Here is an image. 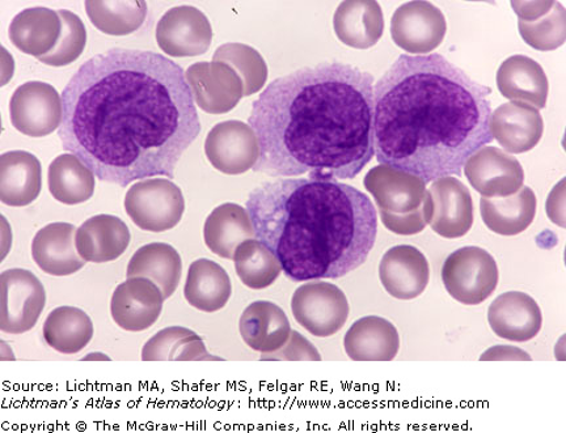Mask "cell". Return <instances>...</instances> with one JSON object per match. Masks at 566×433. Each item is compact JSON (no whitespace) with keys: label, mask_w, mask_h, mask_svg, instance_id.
<instances>
[{"label":"cell","mask_w":566,"mask_h":433,"mask_svg":"<svg viewBox=\"0 0 566 433\" xmlns=\"http://www.w3.org/2000/svg\"><path fill=\"white\" fill-rule=\"evenodd\" d=\"M260 146L254 172L353 180L375 156L374 76L324 62L279 77L252 105Z\"/></svg>","instance_id":"obj_2"},{"label":"cell","mask_w":566,"mask_h":433,"mask_svg":"<svg viewBox=\"0 0 566 433\" xmlns=\"http://www.w3.org/2000/svg\"><path fill=\"white\" fill-rule=\"evenodd\" d=\"M45 305V288L33 273L10 268L0 274V330L12 336L31 331Z\"/></svg>","instance_id":"obj_8"},{"label":"cell","mask_w":566,"mask_h":433,"mask_svg":"<svg viewBox=\"0 0 566 433\" xmlns=\"http://www.w3.org/2000/svg\"><path fill=\"white\" fill-rule=\"evenodd\" d=\"M295 321L317 338H328L342 330L349 318V302L342 288L324 281L304 283L292 299Z\"/></svg>","instance_id":"obj_7"},{"label":"cell","mask_w":566,"mask_h":433,"mask_svg":"<svg viewBox=\"0 0 566 433\" xmlns=\"http://www.w3.org/2000/svg\"><path fill=\"white\" fill-rule=\"evenodd\" d=\"M520 33L527 45L539 52H552L563 46L566 40V10L555 2L546 15L533 20H518Z\"/></svg>","instance_id":"obj_38"},{"label":"cell","mask_w":566,"mask_h":433,"mask_svg":"<svg viewBox=\"0 0 566 433\" xmlns=\"http://www.w3.org/2000/svg\"><path fill=\"white\" fill-rule=\"evenodd\" d=\"M264 361H321L322 355L300 331H292L285 346L279 351L261 355Z\"/></svg>","instance_id":"obj_42"},{"label":"cell","mask_w":566,"mask_h":433,"mask_svg":"<svg viewBox=\"0 0 566 433\" xmlns=\"http://www.w3.org/2000/svg\"><path fill=\"white\" fill-rule=\"evenodd\" d=\"M334 28L344 45L366 51L377 45L384 35V11L374 0H348L338 6Z\"/></svg>","instance_id":"obj_26"},{"label":"cell","mask_w":566,"mask_h":433,"mask_svg":"<svg viewBox=\"0 0 566 433\" xmlns=\"http://www.w3.org/2000/svg\"><path fill=\"white\" fill-rule=\"evenodd\" d=\"M87 15L98 31L111 35H127L139 30L147 17L144 0H88Z\"/></svg>","instance_id":"obj_35"},{"label":"cell","mask_w":566,"mask_h":433,"mask_svg":"<svg viewBox=\"0 0 566 433\" xmlns=\"http://www.w3.org/2000/svg\"><path fill=\"white\" fill-rule=\"evenodd\" d=\"M193 332L182 326H169V328L160 330L145 344L142 349V360L168 361L176 344L182 338L192 336Z\"/></svg>","instance_id":"obj_41"},{"label":"cell","mask_w":566,"mask_h":433,"mask_svg":"<svg viewBox=\"0 0 566 433\" xmlns=\"http://www.w3.org/2000/svg\"><path fill=\"white\" fill-rule=\"evenodd\" d=\"M224 359L211 355L203 339L193 332L192 336L182 338L176 344L169 357V361H223Z\"/></svg>","instance_id":"obj_43"},{"label":"cell","mask_w":566,"mask_h":433,"mask_svg":"<svg viewBox=\"0 0 566 433\" xmlns=\"http://www.w3.org/2000/svg\"><path fill=\"white\" fill-rule=\"evenodd\" d=\"M125 211L142 231L166 232L181 222L186 211L182 191L169 179L137 181L127 190Z\"/></svg>","instance_id":"obj_6"},{"label":"cell","mask_w":566,"mask_h":433,"mask_svg":"<svg viewBox=\"0 0 566 433\" xmlns=\"http://www.w3.org/2000/svg\"><path fill=\"white\" fill-rule=\"evenodd\" d=\"M214 62H223L237 71L243 82L244 96H252L263 89L268 81V66L256 49L239 42L219 46L212 56Z\"/></svg>","instance_id":"obj_37"},{"label":"cell","mask_w":566,"mask_h":433,"mask_svg":"<svg viewBox=\"0 0 566 433\" xmlns=\"http://www.w3.org/2000/svg\"><path fill=\"white\" fill-rule=\"evenodd\" d=\"M239 279L251 289L271 287L282 273L280 261L259 239H251L238 246L233 254Z\"/></svg>","instance_id":"obj_36"},{"label":"cell","mask_w":566,"mask_h":433,"mask_svg":"<svg viewBox=\"0 0 566 433\" xmlns=\"http://www.w3.org/2000/svg\"><path fill=\"white\" fill-rule=\"evenodd\" d=\"M239 331L250 349L271 353L286 345L293 330L277 304L260 300L248 305L240 317Z\"/></svg>","instance_id":"obj_23"},{"label":"cell","mask_w":566,"mask_h":433,"mask_svg":"<svg viewBox=\"0 0 566 433\" xmlns=\"http://www.w3.org/2000/svg\"><path fill=\"white\" fill-rule=\"evenodd\" d=\"M245 209L256 239L293 282L343 278L365 264L377 240L370 198L338 181L307 177L264 182Z\"/></svg>","instance_id":"obj_4"},{"label":"cell","mask_w":566,"mask_h":433,"mask_svg":"<svg viewBox=\"0 0 566 433\" xmlns=\"http://www.w3.org/2000/svg\"><path fill=\"white\" fill-rule=\"evenodd\" d=\"M45 342L63 355H74L86 349L94 338V323L86 311L75 307L55 308L45 319Z\"/></svg>","instance_id":"obj_34"},{"label":"cell","mask_w":566,"mask_h":433,"mask_svg":"<svg viewBox=\"0 0 566 433\" xmlns=\"http://www.w3.org/2000/svg\"><path fill=\"white\" fill-rule=\"evenodd\" d=\"M205 154L212 167L229 176L248 172L258 165L260 146L256 133L242 120H224L208 134Z\"/></svg>","instance_id":"obj_11"},{"label":"cell","mask_w":566,"mask_h":433,"mask_svg":"<svg viewBox=\"0 0 566 433\" xmlns=\"http://www.w3.org/2000/svg\"><path fill=\"white\" fill-rule=\"evenodd\" d=\"M182 275L179 252L166 243H153L139 247L127 265V278H146L161 289L165 299L175 294Z\"/></svg>","instance_id":"obj_32"},{"label":"cell","mask_w":566,"mask_h":433,"mask_svg":"<svg viewBox=\"0 0 566 433\" xmlns=\"http://www.w3.org/2000/svg\"><path fill=\"white\" fill-rule=\"evenodd\" d=\"M434 212L430 229L444 239H459L469 233L475 220L471 191L454 176L431 182L428 190Z\"/></svg>","instance_id":"obj_16"},{"label":"cell","mask_w":566,"mask_h":433,"mask_svg":"<svg viewBox=\"0 0 566 433\" xmlns=\"http://www.w3.org/2000/svg\"><path fill=\"white\" fill-rule=\"evenodd\" d=\"M471 187L485 198H505L520 191L525 170L514 155L493 146L481 147L463 167Z\"/></svg>","instance_id":"obj_12"},{"label":"cell","mask_w":566,"mask_h":433,"mask_svg":"<svg viewBox=\"0 0 566 433\" xmlns=\"http://www.w3.org/2000/svg\"><path fill=\"white\" fill-rule=\"evenodd\" d=\"M212 28L205 13L192 6L167 11L157 27V42L163 52L175 59L208 53Z\"/></svg>","instance_id":"obj_13"},{"label":"cell","mask_w":566,"mask_h":433,"mask_svg":"<svg viewBox=\"0 0 566 433\" xmlns=\"http://www.w3.org/2000/svg\"><path fill=\"white\" fill-rule=\"evenodd\" d=\"M165 302V295L154 282L127 278L112 295L113 321L129 332L145 331L158 323Z\"/></svg>","instance_id":"obj_15"},{"label":"cell","mask_w":566,"mask_h":433,"mask_svg":"<svg viewBox=\"0 0 566 433\" xmlns=\"http://www.w3.org/2000/svg\"><path fill=\"white\" fill-rule=\"evenodd\" d=\"M364 184L379 210L392 214H408L420 209L428 191L427 182L420 177L381 165L367 172Z\"/></svg>","instance_id":"obj_19"},{"label":"cell","mask_w":566,"mask_h":433,"mask_svg":"<svg viewBox=\"0 0 566 433\" xmlns=\"http://www.w3.org/2000/svg\"><path fill=\"white\" fill-rule=\"evenodd\" d=\"M555 2H513L512 7L521 21L539 19L552 10Z\"/></svg>","instance_id":"obj_46"},{"label":"cell","mask_w":566,"mask_h":433,"mask_svg":"<svg viewBox=\"0 0 566 433\" xmlns=\"http://www.w3.org/2000/svg\"><path fill=\"white\" fill-rule=\"evenodd\" d=\"M488 323L495 336L514 344H525L541 332L543 315L534 297L509 291L488 309Z\"/></svg>","instance_id":"obj_18"},{"label":"cell","mask_w":566,"mask_h":433,"mask_svg":"<svg viewBox=\"0 0 566 433\" xmlns=\"http://www.w3.org/2000/svg\"><path fill=\"white\" fill-rule=\"evenodd\" d=\"M42 188L41 162L27 151L0 156V201L11 208H25L38 200Z\"/></svg>","instance_id":"obj_27"},{"label":"cell","mask_w":566,"mask_h":433,"mask_svg":"<svg viewBox=\"0 0 566 433\" xmlns=\"http://www.w3.org/2000/svg\"><path fill=\"white\" fill-rule=\"evenodd\" d=\"M59 137L98 180L125 188L166 176L201 133L186 73L167 56L111 49L92 56L62 94Z\"/></svg>","instance_id":"obj_1"},{"label":"cell","mask_w":566,"mask_h":433,"mask_svg":"<svg viewBox=\"0 0 566 433\" xmlns=\"http://www.w3.org/2000/svg\"><path fill=\"white\" fill-rule=\"evenodd\" d=\"M500 279L497 262L479 246H464L451 253L442 267V281L452 299L479 305L490 299Z\"/></svg>","instance_id":"obj_5"},{"label":"cell","mask_w":566,"mask_h":433,"mask_svg":"<svg viewBox=\"0 0 566 433\" xmlns=\"http://www.w3.org/2000/svg\"><path fill=\"white\" fill-rule=\"evenodd\" d=\"M446 31L443 12L423 0L400 6L391 20L392 40L409 55L431 54L442 44Z\"/></svg>","instance_id":"obj_10"},{"label":"cell","mask_w":566,"mask_h":433,"mask_svg":"<svg viewBox=\"0 0 566 433\" xmlns=\"http://www.w3.org/2000/svg\"><path fill=\"white\" fill-rule=\"evenodd\" d=\"M434 205L429 191L424 196V200L420 209L408 214H392L385 210H379L381 223L388 231L400 236H412V234L421 233L433 219Z\"/></svg>","instance_id":"obj_40"},{"label":"cell","mask_w":566,"mask_h":433,"mask_svg":"<svg viewBox=\"0 0 566 433\" xmlns=\"http://www.w3.org/2000/svg\"><path fill=\"white\" fill-rule=\"evenodd\" d=\"M132 234L122 219L113 215H96L76 230L77 253L86 262L105 264L116 261L129 246Z\"/></svg>","instance_id":"obj_22"},{"label":"cell","mask_w":566,"mask_h":433,"mask_svg":"<svg viewBox=\"0 0 566 433\" xmlns=\"http://www.w3.org/2000/svg\"><path fill=\"white\" fill-rule=\"evenodd\" d=\"M481 361H531L533 358L520 347L511 345H499L488 349L480 357Z\"/></svg>","instance_id":"obj_45"},{"label":"cell","mask_w":566,"mask_h":433,"mask_svg":"<svg viewBox=\"0 0 566 433\" xmlns=\"http://www.w3.org/2000/svg\"><path fill=\"white\" fill-rule=\"evenodd\" d=\"M231 295L230 276L217 262L201 258L189 266L184 296L193 308L214 314L228 305Z\"/></svg>","instance_id":"obj_31"},{"label":"cell","mask_w":566,"mask_h":433,"mask_svg":"<svg viewBox=\"0 0 566 433\" xmlns=\"http://www.w3.org/2000/svg\"><path fill=\"white\" fill-rule=\"evenodd\" d=\"M500 94L507 101L525 103L537 110L547 106L549 83L546 71L526 55H513L497 71Z\"/></svg>","instance_id":"obj_25"},{"label":"cell","mask_w":566,"mask_h":433,"mask_svg":"<svg viewBox=\"0 0 566 433\" xmlns=\"http://www.w3.org/2000/svg\"><path fill=\"white\" fill-rule=\"evenodd\" d=\"M379 279L388 295L409 302L423 294L430 281L427 257L412 245H398L381 257Z\"/></svg>","instance_id":"obj_17"},{"label":"cell","mask_w":566,"mask_h":433,"mask_svg":"<svg viewBox=\"0 0 566 433\" xmlns=\"http://www.w3.org/2000/svg\"><path fill=\"white\" fill-rule=\"evenodd\" d=\"M82 360L86 361H111V358L108 355H105L103 352H91L86 355V357L82 358Z\"/></svg>","instance_id":"obj_47"},{"label":"cell","mask_w":566,"mask_h":433,"mask_svg":"<svg viewBox=\"0 0 566 433\" xmlns=\"http://www.w3.org/2000/svg\"><path fill=\"white\" fill-rule=\"evenodd\" d=\"M59 11L33 7L18 13L11 21L10 40L21 53L41 59L53 51L61 38Z\"/></svg>","instance_id":"obj_28"},{"label":"cell","mask_w":566,"mask_h":433,"mask_svg":"<svg viewBox=\"0 0 566 433\" xmlns=\"http://www.w3.org/2000/svg\"><path fill=\"white\" fill-rule=\"evenodd\" d=\"M195 103L210 115H226L242 101L243 82L223 62H198L186 73Z\"/></svg>","instance_id":"obj_14"},{"label":"cell","mask_w":566,"mask_h":433,"mask_svg":"<svg viewBox=\"0 0 566 433\" xmlns=\"http://www.w3.org/2000/svg\"><path fill=\"white\" fill-rule=\"evenodd\" d=\"M62 117V96L53 85L28 82L13 92L10 103L11 124L27 137H48L60 129Z\"/></svg>","instance_id":"obj_9"},{"label":"cell","mask_w":566,"mask_h":433,"mask_svg":"<svg viewBox=\"0 0 566 433\" xmlns=\"http://www.w3.org/2000/svg\"><path fill=\"white\" fill-rule=\"evenodd\" d=\"M491 94L441 54H401L374 87L378 161L427 183L459 176L493 140Z\"/></svg>","instance_id":"obj_3"},{"label":"cell","mask_w":566,"mask_h":433,"mask_svg":"<svg viewBox=\"0 0 566 433\" xmlns=\"http://www.w3.org/2000/svg\"><path fill=\"white\" fill-rule=\"evenodd\" d=\"M96 176L73 154H63L49 166V191L55 201L75 205L94 197Z\"/></svg>","instance_id":"obj_33"},{"label":"cell","mask_w":566,"mask_h":433,"mask_svg":"<svg viewBox=\"0 0 566 433\" xmlns=\"http://www.w3.org/2000/svg\"><path fill=\"white\" fill-rule=\"evenodd\" d=\"M344 349L353 361H392L400 350L399 331L384 317H363L346 331Z\"/></svg>","instance_id":"obj_24"},{"label":"cell","mask_w":566,"mask_h":433,"mask_svg":"<svg viewBox=\"0 0 566 433\" xmlns=\"http://www.w3.org/2000/svg\"><path fill=\"white\" fill-rule=\"evenodd\" d=\"M203 239L210 252L233 260L240 244L256 239L250 212L237 203L218 205L205 222Z\"/></svg>","instance_id":"obj_29"},{"label":"cell","mask_w":566,"mask_h":433,"mask_svg":"<svg viewBox=\"0 0 566 433\" xmlns=\"http://www.w3.org/2000/svg\"><path fill=\"white\" fill-rule=\"evenodd\" d=\"M490 129L493 139L511 155L525 154L543 137L544 120L541 112L525 103L512 102L492 112Z\"/></svg>","instance_id":"obj_20"},{"label":"cell","mask_w":566,"mask_h":433,"mask_svg":"<svg viewBox=\"0 0 566 433\" xmlns=\"http://www.w3.org/2000/svg\"><path fill=\"white\" fill-rule=\"evenodd\" d=\"M59 15L61 38L51 53L39 59L44 65L53 67L67 66L80 59L87 44V30L82 19L69 10H60Z\"/></svg>","instance_id":"obj_39"},{"label":"cell","mask_w":566,"mask_h":433,"mask_svg":"<svg viewBox=\"0 0 566 433\" xmlns=\"http://www.w3.org/2000/svg\"><path fill=\"white\" fill-rule=\"evenodd\" d=\"M565 196V179H563L554 189H552L546 204L547 215L551 219V222L562 226V229H565L566 226Z\"/></svg>","instance_id":"obj_44"},{"label":"cell","mask_w":566,"mask_h":433,"mask_svg":"<svg viewBox=\"0 0 566 433\" xmlns=\"http://www.w3.org/2000/svg\"><path fill=\"white\" fill-rule=\"evenodd\" d=\"M536 208V196L528 187H522L511 197H481L480 200V214L486 229L507 237L525 232L533 224Z\"/></svg>","instance_id":"obj_30"},{"label":"cell","mask_w":566,"mask_h":433,"mask_svg":"<svg viewBox=\"0 0 566 433\" xmlns=\"http://www.w3.org/2000/svg\"><path fill=\"white\" fill-rule=\"evenodd\" d=\"M76 230L70 223H52L35 233L32 257L42 272L53 276L75 274L86 265L76 250Z\"/></svg>","instance_id":"obj_21"}]
</instances>
